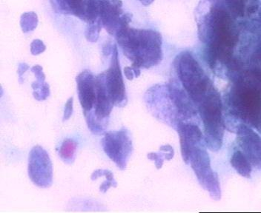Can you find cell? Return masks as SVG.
Segmentation results:
<instances>
[{"label":"cell","mask_w":261,"mask_h":213,"mask_svg":"<svg viewBox=\"0 0 261 213\" xmlns=\"http://www.w3.org/2000/svg\"><path fill=\"white\" fill-rule=\"evenodd\" d=\"M199 40L205 44L207 63L212 70L232 65V54L238 41L234 17L224 0H200L195 11Z\"/></svg>","instance_id":"obj_1"},{"label":"cell","mask_w":261,"mask_h":213,"mask_svg":"<svg viewBox=\"0 0 261 213\" xmlns=\"http://www.w3.org/2000/svg\"><path fill=\"white\" fill-rule=\"evenodd\" d=\"M144 98L155 118L175 130L179 123L190 120L196 113L192 99L174 83L153 86L147 90Z\"/></svg>","instance_id":"obj_2"},{"label":"cell","mask_w":261,"mask_h":213,"mask_svg":"<svg viewBox=\"0 0 261 213\" xmlns=\"http://www.w3.org/2000/svg\"><path fill=\"white\" fill-rule=\"evenodd\" d=\"M132 68L149 69L158 66L163 58L162 36L152 29L124 27L114 37Z\"/></svg>","instance_id":"obj_3"},{"label":"cell","mask_w":261,"mask_h":213,"mask_svg":"<svg viewBox=\"0 0 261 213\" xmlns=\"http://www.w3.org/2000/svg\"><path fill=\"white\" fill-rule=\"evenodd\" d=\"M174 69L184 90L195 106L213 88V82L190 51H182L174 58Z\"/></svg>","instance_id":"obj_4"},{"label":"cell","mask_w":261,"mask_h":213,"mask_svg":"<svg viewBox=\"0 0 261 213\" xmlns=\"http://www.w3.org/2000/svg\"><path fill=\"white\" fill-rule=\"evenodd\" d=\"M197 108L203 124L205 145L212 152H217L223 145L225 121L221 96L216 87L206 94Z\"/></svg>","instance_id":"obj_5"},{"label":"cell","mask_w":261,"mask_h":213,"mask_svg":"<svg viewBox=\"0 0 261 213\" xmlns=\"http://www.w3.org/2000/svg\"><path fill=\"white\" fill-rule=\"evenodd\" d=\"M122 6V0H91L92 20L89 23L99 22L108 33L115 37L132 22V14Z\"/></svg>","instance_id":"obj_6"},{"label":"cell","mask_w":261,"mask_h":213,"mask_svg":"<svg viewBox=\"0 0 261 213\" xmlns=\"http://www.w3.org/2000/svg\"><path fill=\"white\" fill-rule=\"evenodd\" d=\"M205 147L206 145L203 144L194 148L189 157V163L202 188L210 193L212 199L220 201L221 188L219 177L212 170L210 156Z\"/></svg>","instance_id":"obj_7"},{"label":"cell","mask_w":261,"mask_h":213,"mask_svg":"<svg viewBox=\"0 0 261 213\" xmlns=\"http://www.w3.org/2000/svg\"><path fill=\"white\" fill-rule=\"evenodd\" d=\"M103 136L101 144L106 155L119 169L125 170L133 152L129 131L122 128L120 131L106 132Z\"/></svg>","instance_id":"obj_8"},{"label":"cell","mask_w":261,"mask_h":213,"mask_svg":"<svg viewBox=\"0 0 261 213\" xmlns=\"http://www.w3.org/2000/svg\"><path fill=\"white\" fill-rule=\"evenodd\" d=\"M28 174L39 188H49L53 184V164L48 152L40 145L34 146L29 153Z\"/></svg>","instance_id":"obj_9"},{"label":"cell","mask_w":261,"mask_h":213,"mask_svg":"<svg viewBox=\"0 0 261 213\" xmlns=\"http://www.w3.org/2000/svg\"><path fill=\"white\" fill-rule=\"evenodd\" d=\"M108 94L114 106L123 107L127 105L126 90L122 77L120 60H119L118 49L114 45L112 51L110 66L106 71L102 73Z\"/></svg>","instance_id":"obj_10"},{"label":"cell","mask_w":261,"mask_h":213,"mask_svg":"<svg viewBox=\"0 0 261 213\" xmlns=\"http://www.w3.org/2000/svg\"><path fill=\"white\" fill-rule=\"evenodd\" d=\"M237 140L243 154L253 167L261 169V137L244 124L237 129Z\"/></svg>","instance_id":"obj_11"},{"label":"cell","mask_w":261,"mask_h":213,"mask_svg":"<svg viewBox=\"0 0 261 213\" xmlns=\"http://www.w3.org/2000/svg\"><path fill=\"white\" fill-rule=\"evenodd\" d=\"M176 131L179 135L182 159L186 164H189L194 148L205 144L203 133L197 125L189 123H179Z\"/></svg>","instance_id":"obj_12"},{"label":"cell","mask_w":261,"mask_h":213,"mask_svg":"<svg viewBox=\"0 0 261 213\" xmlns=\"http://www.w3.org/2000/svg\"><path fill=\"white\" fill-rule=\"evenodd\" d=\"M76 82L83 112L91 111L95 102L96 76L89 70H85L76 76Z\"/></svg>","instance_id":"obj_13"},{"label":"cell","mask_w":261,"mask_h":213,"mask_svg":"<svg viewBox=\"0 0 261 213\" xmlns=\"http://www.w3.org/2000/svg\"><path fill=\"white\" fill-rule=\"evenodd\" d=\"M56 11L89 23L92 20L91 0H51Z\"/></svg>","instance_id":"obj_14"},{"label":"cell","mask_w":261,"mask_h":213,"mask_svg":"<svg viewBox=\"0 0 261 213\" xmlns=\"http://www.w3.org/2000/svg\"><path fill=\"white\" fill-rule=\"evenodd\" d=\"M231 167L236 172L244 178H250L252 175V167L250 162L248 160L242 151L237 150L232 154L231 158Z\"/></svg>","instance_id":"obj_15"},{"label":"cell","mask_w":261,"mask_h":213,"mask_svg":"<svg viewBox=\"0 0 261 213\" xmlns=\"http://www.w3.org/2000/svg\"><path fill=\"white\" fill-rule=\"evenodd\" d=\"M76 143L70 139H65L60 147V157L66 164H72L76 157Z\"/></svg>","instance_id":"obj_16"},{"label":"cell","mask_w":261,"mask_h":213,"mask_svg":"<svg viewBox=\"0 0 261 213\" xmlns=\"http://www.w3.org/2000/svg\"><path fill=\"white\" fill-rule=\"evenodd\" d=\"M33 89V97L37 101L46 100L50 96V86L45 82H39L36 81L32 84Z\"/></svg>","instance_id":"obj_17"},{"label":"cell","mask_w":261,"mask_h":213,"mask_svg":"<svg viewBox=\"0 0 261 213\" xmlns=\"http://www.w3.org/2000/svg\"><path fill=\"white\" fill-rule=\"evenodd\" d=\"M20 23L24 33L32 32L37 27L38 23L37 14L34 12H28L22 14Z\"/></svg>","instance_id":"obj_18"},{"label":"cell","mask_w":261,"mask_h":213,"mask_svg":"<svg viewBox=\"0 0 261 213\" xmlns=\"http://www.w3.org/2000/svg\"><path fill=\"white\" fill-rule=\"evenodd\" d=\"M147 158L149 160L154 161L155 166L158 170L162 168L163 162H164L165 156L163 155V153L158 154V153H149L147 154Z\"/></svg>","instance_id":"obj_19"},{"label":"cell","mask_w":261,"mask_h":213,"mask_svg":"<svg viewBox=\"0 0 261 213\" xmlns=\"http://www.w3.org/2000/svg\"><path fill=\"white\" fill-rule=\"evenodd\" d=\"M46 49V46L45 44L43 43L40 40H34L31 44V52L34 56L40 54V53H43Z\"/></svg>","instance_id":"obj_20"},{"label":"cell","mask_w":261,"mask_h":213,"mask_svg":"<svg viewBox=\"0 0 261 213\" xmlns=\"http://www.w3.org/2000/svg\"><path fill=\"white\" fill-rule=\"evenodd\" d=\"M73 98L72 97H70L67 101L65 105L64 113H63V121H67L71 118L73 114Z\"/></svg>","instance_id":"obj_21"},{"label":"cell","mask_w":261,"mask_h":213,"mask_svg":"<svg viewBox=\"0 0 261 213\" xmlns=\"http://www.w3.org/2000/svg\"><path fill=\"white\" fill-rule=\"evenodd\" d=\"M160 151L163 153L166 160L170 161L173 159V157H174V149H173V147H171V145H169V144L161 146V147H160Z\"/></svg>","instance_id":"obj_22"},{"label":"cell","mask_w":261,"mask_h":213,"mask_svg":"<svg viewBox=\"0 0 261 213\" xmlns=\"http://www.w3.org/2000/svg\"><path fill=\"white\" fill-rule=\"evenodd\" d=\"M32 72L35 75L37 80L39 82H45V75L43 73V68L40 66H35L32 67Z\"/></svg>","instance_id":"obj_23"},{"label":"cell","mask_w":261,"mask_h":213,"mask_svg":"<svg viewBox=\"0 0 261 213\" xmlns=\"http://www.w3.org/2000/svg\"><path fill=\"white\" fill-rule=\"evenodd\" d=\"M117 188V182L110 181L109 180H106L101 185V186L99 187V191L102 193H106L108 190H109V188Z\"/></svg>","instance_id":"obj_24"},{"label":"cell","mask_w":261,"mask_h":213,"mask_svg":"<svg viewBox=\"0 0 261 213\" xmlns=\"http://www.w3.org/2000/svg\"><path fill=\"white\" fill-rule=\"evenodd\" d=\"M30 68V67L28 66L25 63H20L18 68V74H19V82L20 83L23 82L22 80V75Z\"/></svg>","instance_id":"obj_25"},{"label":"cell","mask_w":261,"mask_h":213,"mask_svg":"<svg viewBox=\"0 0 261 213\" xmlns=\"http://www.w3.org/2000/svg\"><path fill=\"white\" fill-rule=\"evenodd\" d=\"M124 74H125V77L128 80H133L134 78H135V71H134L132 67H125L124 68Z\"/></svg>","instance_id":"obj_26"},{"label":"cell","mask_w":261,"mask_h":213,"mask_svg":"<svg viewBox=\"0 0 261 213\" xmlns=\"http://www.w3.org/2000/svg\"><path fill=\"white\" fill-rule=\"evenodd\" d=\"M141 3L142 5L144 6H148L154 3V0H139Z\"/></svg>","instance_id":"obj_27"}]
</instances>
